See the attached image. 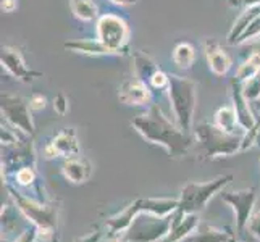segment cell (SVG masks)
Returning <instances> with one entry per match:
<instances>
[{"mask_svg": "<svg viewBox=\"0 0 260 242\" xmlns=\"http://www.w3.org/2000/svg\"><path fill=\"white\" fill-rule=\"evenodd\" d=\"M79 154V142L75 128H65L57 132L53 139L46 146V157H76Z\"/></svg>", "mask_w": 260, "mask_h": 242, "instance_id": "obj_13", "label": "cell"}, {"mask_svg": "<svg viewBox=\"0 0 260 242\" xmlns=\"http://www.w3.org/2000/svg\"><path fill=\"white\" fill-rule=\"evenodd\" d=\"M133 68H134V76L139 78L141 81H144L147 84L150 76L154 75L160 66L155 63V60L152 58L149 53L142 50H136V52H133Z\"/></svg>", "mask_w": 260, "mask_h": 242, "instance_id": "obj_19", "label": "cell"}, {"mask_svg": "<svg viewBox=\"0 0 260 242\" xmlns=\"http://www.w3.org/2000/svg\"><path fill=\"white\" fill-rule=\"evenodd\" d=\"M118 98L124 105L142 107L150 105L152 100V89L136 76L126 78L118 86Z\"/></svg>", "mask_w": 260, "mask_h": 242, "instance_id": "obj_11", "label": "cell"}, {"mask_svg": "<svg viewBox=\"0 0 260 242\" xmlns=\"http://www.w3.org/2000/svg\"><path fill=\"white\" fill-rule=\"evenodd\" d=\"M173 63L181 70H191L196 61V47L191 42H178L172 52Z\"/></svg>", "mask_w": 260, "mask_h": 242, "instance_id": "obj_22", "label": "cell"}, {"mask_svg": "<svg viewBox=\"0 0 260 242\" xmlns=\"http://www.w3.org/2000/svg\"><path fill=\"white\" fill-rule=\"evenodd\" d=\"M109 2L118 7H131V5H136L139 0H109Z\"/></svg>", "mask_w": 260, "mask_h": 242, "instance_id": "obj_36", "label": "cell"}, {"mask_svg": "<svg viewBox=\"0 0 260 242\" xmlns=\"http://www.w3.org/2000/svg\"><path fill=\"white\" fill-rule=\"evenodd\" d=\"M213 123L217 124L220 129L231 132V134H244L246 132L243 129V126L239 124L238 115H236L235 109H233V105L220 107L213 115Z\"/></svg>", "mask_w": 260, "mask_h": 242, "instance_id": "obj_18", "label": "cell"}, {"mask_svg": "<svg viewBox=\"0 0 260 242\" xmlns=\"http://www.w3.org/2000/svg\"><path fill=\"white\" fill-rule=\"evenodd\" d=\"M249 229H250V232H252V234L257 239H260V212L257 215H254L252 218H250V221H249Z\"/></svg>", "mask_w": 260, "mask_h": 242, "instance_id": "obj_33", "label": "cell"}, {"mask_svg": "<svg viewBox=\"0 0 260 242\" xmlns=\"http://www.w3.org/2000/svg\"><path fill=\"white\" fill-rule=\"evenodd\" d=\"M260 73V52H254L238 66L236 70V75H235V81L243 84L244 81L254 78Z\"/></svg>", "mask_w": 260, "mask_h": 242, "instance_id": "obj_24", "label": "cell"}, {"mask_svg": "<svg viewBox=\"0 0 260 242\" xmlns=\"http://www.w3.org/2000/svg\"><path fill=\"white\" fill-rule=\"evenodd\" d=\"M0 63L7 70V73L21 83H32L34 79L44 76L42 71L32 70L28 66L23 52L13 46H2L0 50Z\"/></svg>", "mask_w": 260, "mask_h": 242, "instance_id": "obj_9", "label": "cell"}, {"mask_svg": "<svg viewBox=\"0 0 260 242\" xmlns=\"http://www.w3.org/2000/svg\"><path fill=\"white\" fill-rule=\"evenodd\" d=\"M194 144H197L199 157L204 160H215L220 157H231L243 152L244 134H231L220 129L215 123H199L192 131Z\"/></svg>", "mask_w": 260, "mask_h": 242, "instance_id": "obj_2", "label": "cell"}, {"mask_svg": "<svg viewBox=\"0 0 260 242\" xmlns=\"http://www.w3.org/2000/svg\"><path fill=\"white\" fill-rule=\"evenodd\" d=\"M260 13V7H252V8H244L243 13H241L236 21L233 23L231 29L228 32V44L231 46H238V41L241 36L244 34V31L249 28V24L254 21V18Z\"/></svg>", "mask_w": 260, "mask_h": 242, "instance_id": "obj_20", "label": "cell"}, {"mask_svg": "<svg viewBox=\"0 0 260 242\" xmlns=\"http://www.w3.org/2000/svg\"><path fill=\"white\" fill-rule=\"evenodd\" d=\"M12 197L15 199L20 212L28 220H31L39 229L50 231L55 228V225H57L55 209L49 207V205H44L41 202L29 200L28 197H23L20 192H15V191H12Z\"/></svg>", "mask_w": 260, "mask_h": 242, "instance_id": "obj_8", "label": "cell"}, {"mask_svg": "<svg viewBox=\"0 0 260 242\" xmlns=\"http://www.w3.org/2000/svg\"><path fill=\"white\" fill-rule=\"evenodd\" d=\"M0 109H2L4 118L13 128H18L26 136H32L36 129L32 121V110L26 98L13 94H2V97H0Z\"/></svg>", "mask_w": 260, "mask_h": 242, "instance_id": "obj_7", "label": "cell"}, {"mask_svg": "<svg viewBox=\"0 0 260 242\" xmlns=\"http://www.w3.org/2000/svg\"><path fill=\"white\" fill-rule=\"evenodd\" d=\"M167 94L172 103L175 121L184 132L194 131V113L197 107V83L187 76L170 75Z\"/></svg>", "mask_w": 260, "mask_h": 242, "instance_id": "obj_3", "label": "cell"}, {"mask_svg": "<svg viewBox=\"0 0 260 242\" xmlns=\"http://www.w3.org/2000/svg\"><path fill=\"white\" fill-rule=\"evenodd\" d=\"M38 239V229L36 228H28L26 231H23L20 236L16 237L15 242H36Z\"/></svg>", "mask_w": 260, "mask_h": 242, "instance_id": "obj_32", "label": "cell"}, {"mask_svg": "<svg viewBox=\"0 0 260 242\" xmlns=\"http://www.w3.org/2000/svg\"><path fill=\"white\" fill-rule=\"evenodd\" d=\"M28 102H29V107H31V110H32V112H41V110L46 109L47 98L44 97L42 94L34 92V94H31V97L28 98Z\"/></svg>", "mask_w": 260, "mask_h": 242, "instance_id": "obj_30", "label": "cell"}, {"mask_svg": "<svg viewBox=\"0 0 260 242\" xmlns=\"http://www.w3.org/2000/svg\"><path fill=\"white\" fill-rule=\"evenodd\" d=\"M230 91H231V105L238 115L239 124L243 126L244 131L252 129L257 123H260V118L255 116L252 109H250V102L247 100L243 92V86H241V83H238V81L233 79L230 84Z\"/></svg>", "mask_w": 260, "mask_h": 242, "instance_id": "obj_14", "label": "cell"}, {"mask_svg": "<svg viewBox=\"0 0 260 242\" xmlns=\"http://www.w3.org/2000/svg\"><path fill=\"white\" fill-rule=\"evenodd\" d=\"M257 38H260V13L254 18V21L249 24V28L239 38L238 46H241V44H247L249 41H254Z\"/></svg>", "mask_w": 260, "mask_h": 242, "instance_id": "obj_28", "label": "cell"}, {"mask_svg": "<svg viewBox=\"0 0 260 242\" xmlns=\"http://www.w3.org/2000/svg\"><path fill=\"white\" fill-rule=\"evenodd\" d=\"M199 226V218L196 213L187 215H173V225L168 234L160 242H183L186 237H189L194 229Z\"/></svg>", "mask_w": 260, "mask_h": 242, "instance_id": "obj_15", "label": "cell"}, {"mask_svg": "<svg viewBox=\"0 0 260 242\" xmlns=\"http://www.w3.org/2000/svg\"><path fill=\"white\" fill-rule=\"evenodd\" d=\"M243 92L249 102H258L260 100V73L254 78L244 81L243 84Z\"/></svg>", "mask_w": 260, "mask_h": 242, "instance_id": "obj_25", "label": "cell"}, {"mask_svg": "<svg viewBox=\"0 0 260 242\" xmlns=\"http://www.w3.org/2000/svg\"><path fill=\"white\" fill-rule=\"evenodd\" d=\"M97 39L113 55H126L129 42V26L126 20L115 13H104L95 21Z\"/></svg>", "mask_w": 260, "mask_h": 242, "instance_id": "obj_6", "label": "cell"}, {"mask_svg": "<svg viewBox=\"0 0 260 242\" xmlns=\"http://www.w3.org/2000/svg\"><path fill=\"white\" fill-rule=\"evenodd\" d=\"M107 242H128V240H124L123 237H118V239H110V240H107Z\"/></svg>", "mask_w": 260, "mask_h": 242, "instance_id": "obj_37", "label": "cell"}, {"mask_svg": "<svg viewBox=\"0 0 260 242\" xmlns=\"http://www.w3.org/2000/svg\"><path fill=\"white\" fill-rule=\"evenodd\" d=\"M63 49L75 52V53H83V55L89 57H110L113 53L107 49L99 39H76V41H68L63 44Z\"/></svg>", "mask_w": 260, "mask_h": 242, "instance_id": "obj_17", "label": "cell"}, {"mask_svg": "<svg viewBox=\"0 0 260 242\" xmlns=\"http://www.w3.org/2000/svg\"><path fill=\"white\" fill-rule=\"evenodd\" d=\"M258 118H260V113H258Z\"/></svg>", "mask_w": 260, "mask_h": 242, "instance_id": "obj_38", "label": "cell"}, {"mask_svg": "<svg viewBox=\"0 0 260 242\" xmlns=\"http://www.w3.org/2000/svg\"><path fill=\"white\" fill-rule=\"evenodd\" d=\"M183 242H231V236L226 234L225 231L210 226H202L194 231L189 237H186Z\"/></svg>", "mask_w": 260, "mask_h": 242, "instance_id": "obj_23", "label": "cell"}, {"mask_svg": "<svg viewBox=\"0 0 260 242\" xmlns=\"http://www.w3.org/2000/svg\"><path fill=\"white\" fill-rule=\"evenodd\" d=\"M220 199L233 207L236 213V231L238 234H244L257 199L255 189L250 187V189H243L238 192H220Z\"/></svg>", "mask_w": 260, "mask_h": 242, "instance_id": "obj_10", "label": "cell"}, {"mask_svg": "<svg viewBox=\"0 0 260 242\" xmlns=\"http://www.w3.org/2000/svg\"><path fill=\"white\" fill-rule=\"evenodd\" d=\"M68 5L73 16L83 23L97 21V18L101 16L99 15V8L92 0H68Z\"/></svg>", "mask_w": 260, "mask_h": 242, "instance_id": "obj_21", "label": "cell"}, {"mask_svg": "<svg viewBox=\"0 0 260 242\" xmlns=\"http://www.w3.org/2000/svg\"><path fill=\"white\" fill-rule=\"evenodd\" d=\"M101 239H102V232L101 231H95V232H92V234L84 236L83 239H79L76 242H101Z\"/></svg>", "mask_w": 260, "mask_h": 242, "instance_id": "obj_35", "label": "cell"}, {"mask_svg": "<svg viewBox=\"0 0 260 242\" xmlns=\"http://www.w3.org/2000/svg\"><path fill=\"white\" fill-rule=\"evenodd\" d=\"M168 84H170V75L165 73L162 68H158L147 81V86L152 89V91H167Z\"/></svg>", "mask_w": 260, "mask_h": 242, "instance_id": "obj_26", "label": "cell"}, {"mask_svg": "<svg viewBox=\"0 0 260 242\" xmlns=\"http://www.w3.org/2000/svg\"><path fill=\"white\" fill-rule=\"evenodd\" d=\"M18 8V0H2V10L5 13H13Z\"/></svg>", "mask_w": 260, "mask_h": 242, "instance_id": "obj_34", "label": "cell"}, {"mask_svg": "<svg viewBox=\"0 0 260 242\" xmlns=\"http://www.w3.org/2000/svg\"><path fill=\"white\" fill-rule=\"evenodd\" d=\"M228 4L233 8H252L260 7V0H228Z\"/></svg>", "mask_w": 260, "mask_h": 242, "instance_id": "obj_31", "label": "cell"}, {"mask_svg": "<svg viewBox=\"0 0 260 242\" xmlns=\"http://www.w3.org/2000/svg\"><path fill=\"white\" fill-rule=\"evenodd\" d=\"M61 171H63V176L68 179L70 183L73 184H81L86 183L89 178H91V163L83 158V157H70L65 158L63 165H61Z\"/></svg>", "mask_w": 260, "mask_h": 242, "instance_id": "obj_16", "label": "cell"}, {"mask_svg": "<svg viewBox=\"0 0 260 242\" xmlns=\"http://www.w3.org/2000/svg\"><path fill=\"white\" fill-rule=\"evenodd\" d=\"M133 128L150 144L160 146L172 158H181L189 154L194 146V136L184 132L157 105H149L147 112L138 115L131 121Z\"/></svg>", "mask_w": 260, "mask_h": 242, "instance_id": "obj_1", "label": "cell"}, {"mask_svg": "<svg viewBox=\"0 0 260 242\" xmlns=\"http://www.w3.org/2000/svg\"><path fill=\"white\" fill-rule=\"evenodd\" d=\"M53 110H55L58 115H67L70 110V100L68 97L63 92H58L55 97H53Z\"/></svg>", "mask_w": 260, "mask_h": 242, "instance_id": "obj_29", "label": "cell"}, {"mask_svg": "<svg viewBox=\"0 0 260 242\" xmlns=\"http://www.w3.org/2000/svg\"><path fill=\"white\" fill-rule=\"evenodd\" d=\"M233 181V175H223L205 183H189L186 184L179 194V203L176 215H187L201 212L215 194Z\"/></svg>", "mask_w": 260, "mask_h": 242, "instance_id": "obj_4", "label": "cell"}, {"mask_svg": "<svg viewBox=\"0 0 260 242\" xmlns=\"http://www.w3.org/2000/svg\"><path fill=\"white\" fill-rule=\"evenodd\" d=\"M202 46H204V53H205V60H207L209 70L218 78L226 76L228 71L233 66V60L230 57V53L213 38H207L204 41Z\"/></svg>", "mask_w": 260, "mask_h": 242, "instance_id": "obj_12", "label": "cell"}, {"mask_svg": "<svg viewBox=\"0 0 260 242\" xmlns=\"http://www.w3.org/2000/svg\"><path fill=\"white\" fill-rule=\"evenodd\" d=\"M173 215L158 217L154 213L142 212L131 221L121 237L128 242H160L172 229Z\"/></svg>", "mask_w": 260, "mask_h": 242, "instance_id": "obj_5", "label": "cell"}, {"mask_svg": "<svg viewBox=\"0 0 260 242\" xmlns=\"http://www.w3.org/2000/svg\"><path fill=\"white\" fill-rule=\"evenodd\" d=\"M15 181L20 186H31L36 181L34 166H23L15 171Z\"/></svg>", "mask_w": 260, "mask_h": 242, "instance_id": "obj_27", "label": "cell"}]
</instances>
